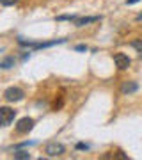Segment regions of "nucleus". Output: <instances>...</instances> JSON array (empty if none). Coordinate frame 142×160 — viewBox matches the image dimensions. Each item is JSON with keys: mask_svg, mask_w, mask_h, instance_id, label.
Here are the masks:
<instances>
[{"mask_svg": "<svg viewBox=\"0 0 142 160\" xmlns=\"http://www.w3.org/2000/svg\"><path fill=\"white\" fill-rule=\"evenodd\" d=\"M64 41L66 39H53V41H48V43H34V41H27V39H23V38H18V45L32 48V50H43V48H50V46L59 45V43H64Z\"/></svg>", "mask_w": 142, "mask_h": 160, "instance_id": "f257e3e1", "label": "nucleus"}, {"mask_svg": "<svg viewBox=\"0 0 142 160\" xmlns=\"http://www.w3.org/2000/svg\"><path fill=\"white\" fill-rule=\"evenodd\" d=\"M4 98L9 103H16V102H22L23 98H25V92H23V89L12 86V87H7L6 91H4Z\"/></svg>", "mask_w": 142, "mask_h": 160, "instance_id": "f03ea898", "label": "nucleus"}, {"mask_svg": "<svg viewBox=\"0 0 142 160\" xmlns=\"http://www.w3.org/2000/svg\"><path fill=\"white\" fill-rule=\"evenodd\" d=\"M16 118V110L11 109V107H0V126L2 128H6L9 126L14 121Z\"/></svg>", "mask_w": 142, "mask_h": 160, "instance_id": "7ed1b4c3", "label": "nucleus"}, {"mask_svg": "<svg viewBox=\"0 0 142 160\" xmlns=\"http://www.w3.org/2000/svg\"><path fill=\"white\" fill-rule=\"evenodd\" d=\"M45 153L48 155V157H61V155L66 153V146L61 142H50V144H46V148H45Z\"/></svg>", "mask_w": 142, "mask_h": 160, "instance_id": "20e7f679", "label": "nucleus"}, {"mask_svg": "<svg viewBox=\"0 0 142 160\" xmlns=\"http://www.w3.org/2000/svg\"><path fill=\"white\" fill-rule=\"evenodd\" d=\"M34 125H36V121L32 119V118H22V119L16 123V132L18 133H28V132L34 128Z\"/></svg>", "mask_w": 142, "mask_h": 160, "instance_id": "39448f33", "label": "nucleus"}, {"mask_svg": "<svg viewBox=\"0 0 142 160\" xmlns=\"http://www.w3.org/2000/svg\"><path fill=\"white\" fill-rule=\"evenodd\" d=\"M114 62H115V66L119 69H128L131 61H130L128 55H125V53H115V55H114Z\"/></svg>", "mask_w": 142, "mask_h": 160, "instance_id": "423d86ee", "label": "nucleus"}, {"mask_svg": "<svg viewBox=\"0 0 142 160\" xmlns=\"http://www.w3.org/2000/svg\"><path fill=\"white\" fill-rule=\"evenodd\" d=\"M101 18L100 16H82V18H75L73 23L76 25V27H84V25H87V23H94V22H100Z\"/></svg>", "mask_w": 142, "mask_h": 160, "instance_id": "0eeeda50", "label": "nucleus"}, {"mask_svg": "<svg viewBox=\"0 0 142 160\" xmlns=\"http://www.w3.org/2000/svg\"><path fill=\"white\" fill-rule=\"evenodd\" d=\"M121 91H123V94H133V92L139 91V84L137 82H123V86H121Z\"/></svg>", "mask_w": 142, "mask_h": 160, "instance_id": "6e6552de", "label": "nucleus"}, {"mask_svg": "<svg viewBox=\"0 0 142 160\" xmlns=\"http://www.w3.org/2000/svg\"><path fill=\"white\" fill-rule=\"evenodd\" d=\"M14 57L12 55H7V57H4L2 61H0V69H11V68H14Z\"/></svg>", "mask_w": 142, "mask_h": 160, "instance_id": "1a4fd4ad", "label": "nucleus"}, {"mask_svg": "<svg viewBox=\"0 0 142 160\" xmlns=\"http://www.w3.org/2000/svg\"><path fill=\"white\" fill-rule=\"evenodd\" d=\"M14 158L16 160H28L30 158V153L28 151H14Z\"/></svg>", "mask_w": 142, "mask_h": 160, "instance_id": "9d476101", "label": "nucleus"}, {"mask_svg": "<svg viewBox=\"0 0 142 160\" xmlns=\"http://www.w3.org/2000/svg\"><path fill=\"white\" fill-rule=\"evenodd\" d=\"M131 46H133V48H135L137 52H139V53H142V39H133L130 43Z\"/></svg>", "mask_w": 142, "mask_h": 160, "instance_id": "9b49d317", "label": "nucleus"}, {"mask_svg": "<svg viewBox=\"0 0 142 160\" xmlns=\"http://www.w3.org/2000/svg\"><path fill=\"white\" fill-rule=\"evenodd\" d=\"M20 0H0V4L2 6H6V7H9V6H14V4H18Z\"/></svg>", "mask_w": 142, "mask_h": 160, "instance_id": "f8f14e48", "label": "nucleus"}, {"mask_svg": "<svg viewBox=\"0 0 142 160\" xmlns=\"http://www.w3.org/2000/svg\"><path fill=\"white\" fill-rule=\"evenodd\" d=\"M75 50H76V52H87V46H85V45H76V46H75Z\"/></svg>", "mask_w": 142, "mask_h": 160, "instance_id": "ddd939ff", "label": "nucleus"}, {"mask_svg": "<svg viewBox=\"0 0 142 160\" xmlns=\"http://www.w3.org/2000/svg\"><path fill=\"white\" fill-rule=\"evenodd\" d=\"M89 146L87 144H84V142H80V144H76V149H87Z\"/></svg>", "mask_w": 142, "mask_h": 160, "instance_id": "4468645a", "label": "nucleus"}, {"mask_svg": "<svg viewBox=\"0 0 142 160\" xmlns=\"http://www.w3.org/2000/svg\"><path fill=\"white\" fill-rule=\"evenodd\" d=\"M137 2H140V0H126V4H128V6H131V4H137Z\"/></svg>", "mask_w": 142, "mask_h": 160, "instance_id": "2eb2a0df", "label": "nucleus"}, {"mask_svg": "<svg viewBox=\"0 0 142 160\" xmlns=\"http://www.w3.org/2000/svg\"><path fill=\"white\" fill-rule=\"evenodd\" d=\"M140 20H142V12L140 14H137V22H140Z\"/></svg>", "mask_w": 142, "mask_h": 160, "instance_id": "dca6fc26", "label": "nucleus"}]
</instances>
